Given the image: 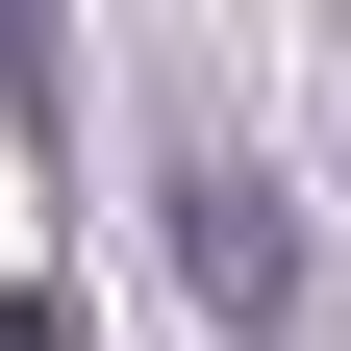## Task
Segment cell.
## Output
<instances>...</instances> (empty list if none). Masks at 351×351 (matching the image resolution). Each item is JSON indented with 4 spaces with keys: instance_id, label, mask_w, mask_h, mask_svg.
<instances>
[{
    "instance_id": "1",
    "label": "cell",
    "mask_w": 351,
    "mask_h": 351,
    "mask_svg": "<svg viewBox=\"0 0 351 351\" xmlns=\"http://www.w3.org/2000/svg\"><path fill=\"white\" fill-rule=\"evenodd\" d=\"M176 276L226 301V326H276V301H301V201H276L251 151H201V176H176Z\"/></svg>"
},
{
    "instance_id": "3",
    "label": "cell",
    "mask_w": 351,
    "mask_h": 351,
    "mask_svg": "<svg viewBox=\"0 0 351 351\" xmlns=\"http://www.w3.org/2000/svg\"><path fill=\"white\" fill-rule=\"evenodd\" d=\"M0 351H75V276H0Z\"/></svg>"
},
{
    "instance_id": "2",
    "label": "cell",
    "mask_w": 351,
    "mask_h": 351,
    "mask_svg": "<svg viewBox=\"0 0 351 351\" xmlns=\"http://www.w3.org/2000/svg\"><path fill=\"white\" fill-rule=\"evenodd\" d=\"M0 125H25V151L75 125V25H51V0H0Z\"/></svg>"
}]
</instances>
